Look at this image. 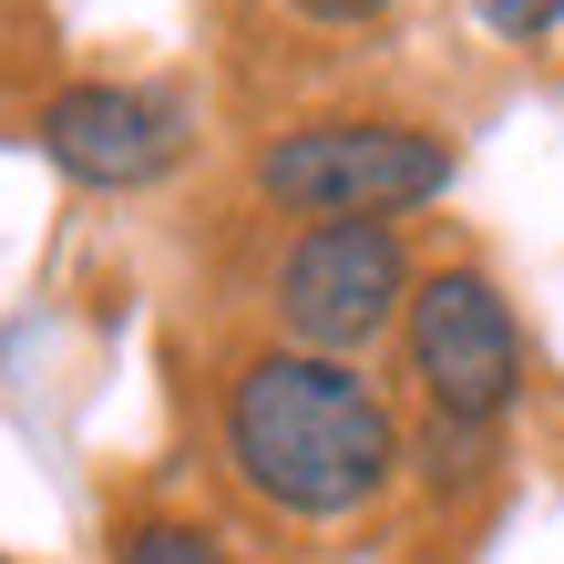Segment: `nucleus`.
I'll use <instances>...</instances> for the list:
<instances>
[{
	"label": "nucleus",
	"mask_w": 564,
	"mask_h": 564,
	"mask_svg": "<svg viewBox=\"0 0 564 564\" xmlns=\"http://www.w3.org/2000/svg\"><path fill=\"white\" fill-rule=\"evenodd\" d=\"M401 462L411 431L380 401V380H359V359H318L278 339L226 380V473L288 523L370 513L401 482Z\"/></svg>",
	"instance_id": "1"
},
{
	"label": "nucleus",
	"mask_w": 564,
	"mask_h": 564,
	"mask_svg": "<svg viewBox=\"0 0 564 564\" xmlns=\"http://www.w3.org/2000/svg\"><path fill=\"white\" fill-rule=\"evenodd\" d=\"M452 185V144L431 123H390V113H328V123H288L257 144V195L278 216L339 226V216H390Z\"/></svg>",
	"instance_id": "2"
},
{
	"label": "nucleus",
	"mask_w": 564,
	"mask_h": 564,
	"mask_svg": "<svg viewBox=\"0 0 564 564\" xmlns=\"http://www.w3.org/2000/svg\"><path fill=\"white\" fill-rule=\"evenodd\" d=\"M411 247L390 216H339V226H297L278 278H268V308H278V339L288 349H318V359H359L380 328H401L411 308Z\"/></svg>",
	"instance_id": "3"
},
{
	"label": "nucleus",
	"mask_w": 564,
	"mask_h": 564,
	"mask_svg": "<svg viewBox=\"0 0 564 564\" xmlns=\"http://www.w3.org/2000/svg\"><path fill=\"white\" fill-rule=\"evenodd\" d=\"M401 359L421 380L431 421H473L503 431V411L523 401V328L503 308V288L482 268H431L401 308Z\"/></svg>",
	"instance_id": "4"
},
{
	"label": "nucleus",
	"mask_w": 564,
	"mask_h": 564,
	"mask_svg": "<svg viewBox=\"0 0 564 564\" xmlns=\"http://www.w3.org/2000/svg\"><path fill=\"white\" fill-rule=\"evenodd\" d=\"M31 134H42V154L62 164L73 185L93 195H134V185H164L195 144L185 104L164 83H62L42 113H31Z\"/></svg>",
	"instance_id": "5"
},
{
	"label": "nucleus",
	"mask_w": 564,
	"mask_h": 564,
	"mask_svg": "<svg viewBox=\"0 0 564 564\" xmlns=\"http://www.w3.org/2000/svg\"><path fill=\"white\" fill-rule=\"evenodd\" d=\"M411 462H421L431 492H473V482L492 473V431H473V421H421Z\"/></svg>",
	"instance_id": "6"
},
{
	"label": "nucleus",
	"mask_w": 564,
	"mask_h": 564,
	"mask_svg": "<svg viewBox=\"0 0 564 564\" xmlns=\"http://www.w3.org/2000/svg\"><path fill=\"white\" fill-rule=\"evenodd\" d=\"M113 564H237L206 523H175V513H144V523H123L113 534Z\"/></svg>",
	"instance_id": "7"
},
{
	"label": "nucleus",
	"mask_w": 564,
	"mask_h": 564,
	"mask_svg": "<svg viewBox=\"0 0 564 564\" xmlns=\"http://www.w3.org/2000/svg\"><path fill=\"white\" fill-rule=\"evenodd\" d=\"M482 31H503V42H544V31H564V0H473Z\"/></svg>",
	"instance_id": "8"
},
{
	"label": "nucleus",
	"mask_w": 564,
	"mask_h": 564,
	"mask_svg": "<svg viewBox=\"0 0 564 564\" xmlns=\"http://www.w3.org/2000/svg\"><path fill=\"white\" fill-rule=\"evenodd\" d=\"M297 21H318V31H359V21H380L390 0H288Z\"/></svg>",
	"instance_id": "9"
},
{
	"label": "nucleus",
	"mask_w": 564,
	"mask_h": 564,
	"mask_svg": "<svg viewBox=\"0 0 564 564\" xmlns=\"http://www.w3.org/2000/svg\"><path fill=\"white\" fill-rule=\"evenodd\" d=\"M554 442H564V401H554Z\"/></svg>",
	"instance_id": "10"
},
{
	"label": "nucleus",
	"mask_w": 564,
	"mask_h": 564,
	"mask_svg": "<svg viewBox=\"0 0 564 564\" xmlns=\"http://www.w3.org/2000/svg\"><path fill=\"white\" fill-rule=\"evenodd\" d=\"M0 564H11V554H0Z\"/></svg>",
	"instance_id": "11"
}]
</instances>
